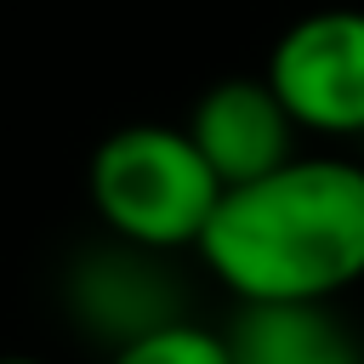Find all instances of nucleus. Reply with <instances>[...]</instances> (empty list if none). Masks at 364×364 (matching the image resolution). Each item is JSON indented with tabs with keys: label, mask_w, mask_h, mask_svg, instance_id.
I'll return each instance as SVG.
<instances>
[{
	"label": "nucleus",
	"mask_w": 364,
	"mask_h": 364,
	"mask_svg": "<svg viewBox=\"0 0 364 364\" xmlns=\"http://www.w3.org/2000/svg\"><path fill=\"white\" fill-rule=\"evenodd\" d=\"M245 301H336L364 284V159L296 154L290 165L222 188L193 250Z\"/></svg>",
	"instance_id": "obj_1"
},
{
	"label": "nucleus",
	"mask_w": 364,
	"mask_h": 364,
	"mask_svg": "<svg viewBox=\"0 0 364 364\" xmlns=\"http://www.w3.org/2000/svg\"><path fill=\"white\" fill-rule=\"evenodd\" d=\"M85 193L114 239L171 256V250H199L222 205V176L210 171L188 125L142 119L97 142Z\"/></svg>",
	"instance_id": "obj_2"
},
{
	"label": "nucleus",
	"mask_w": 364,
	"mask_h": 364,
	"mask_svg": "<svg viewBox=\"0 0 364 364\" xmlns=\"http://www.w3.org/2000/svg\"><path fill=\"white\" fill-rule=\"evenodd\" d=\"M262 74L307 136L364 142V6L296 17L273 40Z\"/></svg>",
	"instance_id": "obj_3"
},
{
	"label": "nucleus",
	"mask_w": 364,
	"mask_h": 364,
	"mask_svg": "<svg viewBox=\"0 0 364 364\" xmlns=\"http://www.w3.org/2000/svg\"><path fill=\"white\" fill-rule=\"evenodd\" d=\"M188 136L199 142V154L210 159L222 188L256 182L301 154L296 148L301 125L290 119V108L267 85V74H228V80L205 85V97L188 114Z\"/></svg>",
	"instance_id": "obj_4"
},
{
	"label": "nucleus",
	"mask_w": 364,
	"mask_h": 364,
	"mask_svg": "<svg viewBox=\"0 0 364 364\" xmlns=\"http://www.w3.org/2000/svg\"><path fill=\"white\" fill-rule=\"evenodd\" d=\"M68 307L85 324V336L108 341V353L136 341V336H148V330H159V324L188 318V296L171 279L165 256L159 250H136L125 239H114L108 250H91V256L74 262Z\"/></svg>",
	"instance_id": "obj_5"
},
{
	"label": "nucleus",
	"mask_w": 364,
	"mask_h": 364,
	"mask_svg": "<svg viewBox=\"0 0 364 364\" xmlns=\"http://www.w3.org/2000/svg\"><path fill=\"white\" fill-rule=\"evenodd\" d=\"M233 364H364L336 301H245L228 318Z\"/></svg>",
	"instance_id": "obj_6"
},
{
	"label": "nucleus",
	"mask_w": 364,
	"mask_h": 364,
	"mask_svg": "<svg viewBox=\"0 0 364 364\" xmlns=\"http://www.w3.org/2000/svg\"><path fill=\"white\" fill-rule=\"evenodd\" d=\"M108 364H233V347H228V330L176 318V324H159V330L114 347Z\"/></svg>",
	"instance_id": "obj_7"
},
{
	"label": "nucleus",
	"mask_w": 364,
	"mask_h": 364,
	"mask_svg": "<svg viewBox=\"0 0 364 364\" xmlns=\"http://www.w3.org/2000/svg\"><path fill=\"white\" fill-rule=\"evenodd\" d=\"M0 364H46V358H28V353H6Z\"/></svg>",
	"instance_id": "obj_8"
},
{
	"label": "nucleus",
	"mask_w": 364,
	"mask_h": 364,
	"mask_svg": "<svg viewBox=\"0 0 364 364\" xmlns=\"http://www.w3.org/2000/svg\"><path fill=\"white\" fill-rule=\"evenodd\" d=\"M358 159H364V154H358Z\"/></svg>",
	"instance_id": "obj_9"
}]
</instances>
